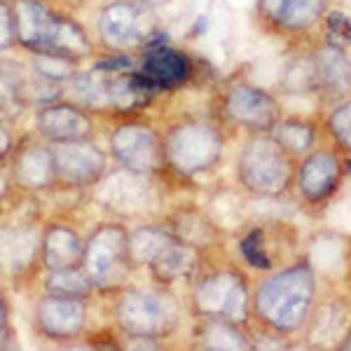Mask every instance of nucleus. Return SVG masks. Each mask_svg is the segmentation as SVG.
Returning a JSON list of instances; mask_svg holds the SVG:
<instances>
[{
	"label": "nucleus",
	"instance_id": "nucleus-1",
	"mask_svg": "<svg viewBox=\"0 0 351 351\" xmlns=\"http://www.w3.org/2000/svg\"><path fill=\"white\" fill-rule=\"evenodd\" d=\"M16 49L28 54H54L75 64L94 54V43L73 14L52 0H12Z\"/></svg>",
	"mask_w": 351,
	"mask_h": 351
},
{
	"label": "nucleus",
	"instance_id": "nucleus-2",
	"mask_svg": "<svg viewBox=\"0 0 351 351\" xmlns=\"http://www.w3.org/2000/svg\"><path fill=\"white\" fill-rule=\"evenodd\" d=\"M45 220L47 213L40 195H24L19 190L0 211V281L21 286L43 269Z\"/></svg>",
	"mask_w": 351,
	"mask_h": 351
},
{
	"label": "nucleus",
	"instance_id": "nucleus-3",
	"mask_svg": "<svg viewBox=\"0 0 351 351\" xmlns=\"http://www.w3.org/2000/svg\"><path fill=\"white\" fill-rule=\"evenodd\" d=\"M115 321L127 335V342L155 347L171 335L180 321L178 300L167 291L120 288L115 300Z\"/></svg>",
	"mask_w": 351,
	"mask_h": 351
},
{
	"label": "nucleus",
	"instance_id": "nucleus-4",
	"mask_svg": "<svg viewBox=\"0 0 351 351\" xmlns=\"http://www.w3.org/2000/svg\"><path fill=\"white\" fill-rule=\"evenodd\" d=\"M316 293V279L309 267L298 265L260 286L256 309L274 330L291 332L307 321Z\"/></svg>",
	"mask_w": 351,
	"mask_h": 351
},
{
	"label": "nucleus",
	"instance_id": "nucleus-5",
	"mask_svg": "<svg viewBox=\"0 0 351 351\" xmlns=\"http://www.w3.org/2000/svg\"><path fill=\"white\" fill-rule=\"evenodd\" d=\"M84 271L96 293H117L134 271L129 256V232L120 223H101L84 237Z\"/></svg>",
	"mask_w": 351,
	"mask_h": 351
},
{
	"label": "nucleus",
	"instance_id": "nucleus-6",
	"mask_svg": "<svg viewBox=\"0 0 351 351\" xmlns=\"http://www.w3.org/2000/svg\"><path fill=\"white\" fill-rule=\"evenodd\" d=\"M96 33L104 47L115 54L145 47L160 36L152 10L138 0H112L106 5L96 16Z\"/></svg>",
	"mask_w": 351,
	"mask_h": 351
},
{
	"label": "nucleus",
	"instance_id": "nucleus-7",
	"mask_svg": "<svg viewBox=\"0 0 351 351\" xmlns=\"http://www.w3.org/2000/svg\"><path fill=\"white\" fill-rule=\"evenodd\" d=\"M94 197L108 213L127 220L150 216L160 202L155 176L138 173L124 167L117 171H106L104 178L94 185Z\"/></svg>",
	"mask_w": 351,
	"mask_h": 351
},
{
	"label": "nucleus",
	"instance_id": "nucleus-8",
	"mask_svg": "<svg viewBox=\"0 0 351 351\" xmlns=\"http://www.w3.org/2000/svg\"><path fill=\"white\" fill-rule=\"evenodd\" d=\"M239 178L256 195H281L293 180L291 155L281 148L274 136H258L241 150Z\"/></svg>",
	"mask_w": 351,
	"mask_h": 351
},
{
	"label": "nucleus",
	"instance_id": "nucleus-9",
	"mask_svg": "<svg viewBox=\"0 0 351 351\" xmlns=\"http://www.w3.org/2000/svg\"><path fill=\"white\" fill-rule=\"evenodd\" d=\"M167 167L178 176H195L213 164L223 155V138L211 124L180 122L164 134Z\"/></svg>",
	"mask_w": 351,
	"mask_h": 351
},
{
	"label": "nucleus",
	"instance_id": "nucleus-10",
	"mask_svg": "<svg viewBox=\"0 0 351 351\" xmlns=\"http://www.w3.org/2000/svg\"><path fill=\"white\" fill-rule=\"evenodd\" d=\"M108 150L112 160L132 171L157 176L167 169L164 136L145 122L124 120L115 124L108 134Z\"/></svg>",
	"mask_w": 351,
	"mask_h": 351
},
{
	"label": "nucleus",
	"instance_id": "nucleus-11",
	"mask_svg": "<svg viewBox=\"0 0 351 351\" xmlns=\"http://www.w3.org/2000/svg\"><path fill=\"white\" fill-rule=\"evenodd\" d=\"M89 300L47 293L38 295L33 304V332L52 344L77 342L87 332Z\"/></svg>",
	"mask_w": 351,
	"mask_h": 351
},
{
	"label": "nucleus",
	"instance_id": "nucleus-12",
	"mask_svg": "<svg viewBox=\"0 0 351 351\" xmlns=\"http://www.w3.org/2000/svg\"><path fill=\"white\" fill-rule=\"evenodd\" d=\"M52 145L56 185L68 190H89L108 171V155L92 138Z\"/></svg>",
	"mask_w": 351,
	"mask_h": 351
},
{
	"label": "nucleus",
	"instance_id": "nucleus-13",
	"mask_svg": "<svg viewBox=\"0 0 351 351\" xmlns=\"http://www.w3.org/2000/svg\"><path fill=\"white\" fill-rule=\"evenodd\" d=\"M14 188L24 195H45L56 185L52 145L36 132L16 138L14 150L8 157Z\"/></svg>",
	"mask_w": 351,
	"mask_h": 351
},
{
	"label": "nucleus",
	"instance_id": "nucleus-14",
	"mask_svg": "<svg viewBox=\"0 0 351 351\" xmlns=\"http://www.w3.org/2000/svg\"><path fill=\"white\" fill-rule=\"evenodd\" d=\"M195 309L204 319L241 321L248 311V291L239 274L234 271H216L204 276L195 288Z\"/></svg>",
	"mask_w": 351,
	"mask_h": 351
},
{
	"label": "nucleus",
	"instance_id": "nucleus-15",
	"mask_svg": "<svg viewBox=\"0 0 351 351\" xmlns=\"http://www.w3.org/2000/svg\"><path fill=\"white\" fill-rule=\"evenodd\" d=\"M94 129V112H89L66 96L33 108V132L49 143L92 138Z\"/></svg>",
	"mask_w": 351,
	"mask_h": 351
},
{
	"label": "nucleus",
	"instance_id": "nucleus-16",
	"mask_svg": "<svg viewBox=\"0 0 351 351\" xmlns=\"http://www.w3.org/2000/svg\"><path fill=\"white\" fill-rule=\"evenodd\" d=\"M43 271L73 269L84 263V237L66 216H49L43 225Z\"/></svg>",
	"mask_w": 351,
	"mask_h": 351
},
{
	"label": "nucleus",
	"instance_id": "nucleus-17",
	"mask_svg": "<svg viewBox=\"0 0 351 351\" xmlns=\"http://www.w3.org/2000/svg\"><path fill=\"white\" fill-rule=\"evenodd\" d=\"M138 73L148 80L157 92H171L183 87L192 75L190 56L167 43H155L143 47Z\"/></svg>",
	"mask_w": 351,
	"mask_h": 351
},
{
	"label": "nucleus",
	"instance_id": "nucleus-18",
	"mask_svg": "<svg viewBox=\"0 0 351 351\" xmlns=\"http://www.w3.org/2000/svg\"><path fill=\"white\" fill-rule=\"evenodd\" d=\"M225 110L237 124L269 132L279 122V104L253 84H234L225 96Z\"/></svg>",
	"mask_w": 351,
	"mask_h": 351
},
{
	"label": "nucleus",
	"instance_id": "nucleus-19",
	"mask_svg": "<svg viewBox=\"0 0 351 351\" xmlns=\"http://www.w3.org/2000/svg\"><path fill=\"white\" fill-rule=\"evenodd\" d=\"M148 269L152 271L160 284L171 286L178 281L192 279V276L199 271V256H197V248L190 243L173 239L152 258V263L148 265Z\"/></svg>",
	"mask_w": 351,
	"mask_h": 351
},
{
	"label": "nucleus",
	"instance_id": "nucleus-20",
	"mask_svg": "<svg viewBox=\"0 0 351 351\" xmlns=\"http://www.w3.org/2000/svg\"><path fill=\"white\" fill-rule=\"evenodd\" d=\"M339 160L332 152H314L298 169V185L309 202H321L339 183Z\"/></svg>",
	"mask_w": 351,
	"mask_h": 351
},
{
	"label": "nucleus",
	"instance_id": "nucleus-21",
	"mask_svg": "<svg viewBox=\"0 0 351 351\" xmlns=\"http://www.w3.org/2000/svg\"><path fill=\"white\" fill-rule=\"evenodd\" d=\"M263 14L284 28H307L326 10V0H258Z\"/></svg>",
	"mask_w": 351,
	"mask_h": 351
},
{
	"label": "nucleus",
	"instance_id": "nucleus-22",
	"mask_svg": "<svg viewBox=\"0 0 351 351\" xmlns=\"http://www.w3.org/2000/svg\"><path fill=\"white\" fill-rule=\"evenodd\" d=\"M311 59H314L321 87L335 89V92H347L351 87V64L344 56L342 47L328 45V47L316 52Z\"/></svg>",
	"mask_w": 351,
	"mask_h": 351
},
{
	"label": "nucleus",
	"instance_id": "nucleus-23",
	"mask_svg": "<svg viewBox=\"0 0 351 351\" xmlns=\"http://www.w3.org/2000/svg\"><path fill=\"white\" fill-rule=\"evenodd\" d=\"M169 225H171L169 230H171V234L176 239L190 243V246H195V248L213 241V234H216L211 220L204 216V213L195 211V208H180L178 213L171 216Z\"/></svg>",
	"mask_w": 351,
	"mask_h": 351
},
{
	"label": "nucleus",
	"instance_id": "nucleus-24",
	"mask_svg": "<svg viewBox=\"0 0 351 351\" xmlns=\"http://www.w3.org/2000/svg\"><path fill=\"white\" fill-rule=\"evenodd\" d=\"M43 288H45L47 293H56V295L87 298V300L96 293L94 281L89 279V274L84 271V267L45 271Z\"/></svg>",
	"mask_w": 351,
	"mask_h": 351
},
{
	"label": "nucleus",
	"instance_id": "nucleus-25",
	"mask_svg": "<svg viewBox=\"0 0 351 351\" xmlns=\"http://www.w3.org/2000/svg\"><path fill=\"white\" fill-rule=\"evenodd\" d=\"M274 138L281 143L288 155H302V152L311 150L316 141V129L309 122L302 120H286V122H276V127L271 129Z\"/></svg>",
	"mask_w": 351,
	"mask_h": 351
},
{
	"label": "nucleus",
	"instance_id": "nucleus-26",
	"mask_svg": "<svg viewBox=\"0 0 351 351\" xmlns=\"http://www.w3.org/2000/svg\"><path fill=\"white\" fill-rule=\"evenodd\" d=\"M202 344L208 349H248L251 342L241 335L237 328H232L230 321L206 319V328L202 332Z\"/></svg>",
	"mask_w": 351,
	"mask_h": 351
},
{
	"label": "nucleus",
	"instance_id": "nucleus-27",
	"mask_svg": "<svg viewBox=\"0 0 351 351\" xmlns=\"http://www.w3.org/2000/svg\"><path fill=\"white\" fill-rule=\"evenodd\" d=\"M241 256L251 267L256 269H271V258L267 251V243H265V232L263 230H251L246 237H241L239 241Z\"/></svg>",
	"mask_w": 351,
	"mask_h": 351
},
{
	"label": "nucleus",
	"instance_id": "nucleus-28",
	"mask_svg": "<svg viewBox=\"0 0 351 351\" xmlns=\"http://www.w3.org/2000/svg\"><path fill=\"white\" fill-rule=\"evenodd\" d=\"M16 49L12 0H0V56Z\"/></svg>",
	"mask_w": 351,
	"mask_h": 351
},
{
	"label": "nucleus",
	"instance_id": "nucleus-29",
	"mask_svg": "<svg viewBox=\"0 0 351 351\" xmlns=\"http://www.w3.org/2000/svg\"><path fill=\"white\" fill-rule=\"evenodd\" d=\"M328 38H330V45H335V47H347L351 45V16H347L344 12H339V10H332V12H328Z\"/></svg>",
	"mask_w": 351,
	"mask_h": 351
},
{
	"label": "nucleus",
	"instance_id": "nucleus-30",
	"mask_svg": "<svg viewBox=\"0 0 351 351\" xmlns=\"http://www.w3.org/2000/svg\"><path fill=\"white\" fill-rule=\"evenodd\" d=\"M330 132L344 150H351V101L342 104L330 115Z\"/></svg>",
	"mask_w": 351,
	"mask_h": 351
},
{
	"label": "nucleus",
	"instance_id": "nucleus-31",
	"mask_svg": "<svg viewBox=\"0 0 351 351\" xmlns=\"http://www.w3.org/2000/svg\"><path fill=\"white\" fill-rule=\"evenodd\" d=\"M16 335L12 326V309H10V298L5 291H0V349L14 347Z\"/></svg>",
	"mask_w": 351,
	"mask_h": 351
},
{
	"label": "nucleus",
	"instance_id": "nucleus-32",
	"mask_svg": "<svg viewBox=\"0 0 351 351\" xmlns=\"http://www.w3.org/2000/svg\"><path fill=\"white\" fill-rule=\"evenodd\" d=\"M14 195H16V188L12 183V176H10L8 162H0V211L8 206Z\"/></svg>",
	"mask_w": 351,
	"mask_h": 351
},
{
	"label": "nucleus",
	"instance_id": "nucleus-33",
	"mask_svg": "<svg viewBox=\"0 0 351 351\" xmlns=\"http://www.w3.org/2000/svg\"><path fill=\"white\" fill-rule=\"evenodd\" d=\"M14 143H16V136L12 132V127L5 120H0V162H8L10 152L14 150Z\"/></svg>",
	"mask_w": 351,
	"mask_h": 351
},
{
	"label": "nucleus",
	"instance_id": "nucleus-34",
	"mask_svg": "<svg viewBox=\"0 0 351 351\" xmlns=\"http://www.w3.org/2000/svg\"><path fill=\"white\" fill-rule=\"evenodd\" d=\"M138 3H143V5H148L150 10H155V8H162V5H167L169 0H138Z\"/></svg>",
	"mask_w": 351,
	"mask_h": 351
}]
</instances>
